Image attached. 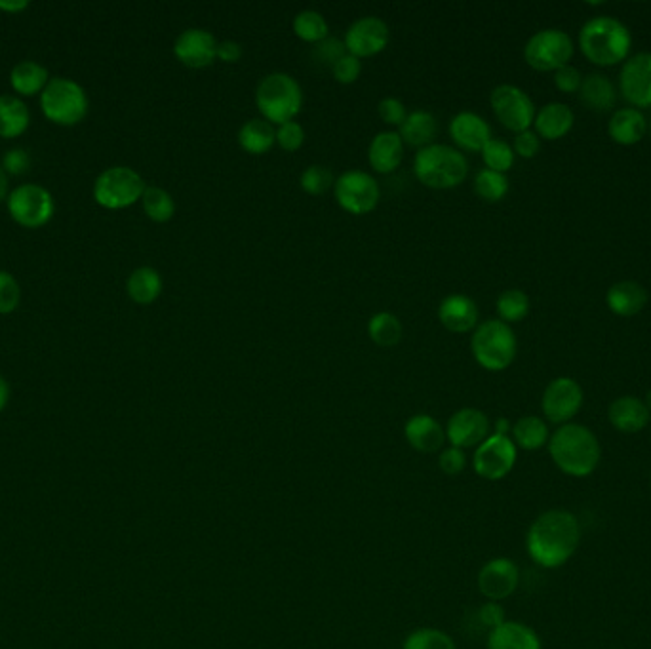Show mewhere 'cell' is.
Here are the masks:
<instances>
[{
	"label": "cell",
	"mask_w": 651,
	"mask_h": 649,
	"mask_svg": "<svg viewBox=\"0 0 651 649\" xmlns=\"http://www.w3.org/2000/svg\"><path fill=\"white\" fill-rule=\"evenodd\" d=\"M579 541L581 528L575 514L564 509H553L535 518L528 530L526 549L537 566L554 570L572 558Z\"/></svg>",
	"instance_id": "6da1fadb"
},
{
	"label": "cell",
	"mask_w": 651,
	"mask_h": 649,
	"mask_svg": "<svg viewBox=\"0 0 651 649\" xmlns=\"http://www.w3.org/2000/svg\"><path fill=\"white\" fill-rule=\"evenodd\" d=\"M549 453L554 465L564 474L585 478L596 471L602 448L591 429L577 423H566L551 434Z\"/></svg>",
	"instance_id": "7a4b0ae2"
},
{
	"label": "cell",
	"mask_w": 651,
	"mask_h": 649,
	"mask_svg": "<svg viewBox=\"0 0 651 649\" xmlns=\"http://www.w3.org/2000/svg\"><path fill=\"white\" fill-rule=\"evenodd\" d=\"M631 46L629 27L612 16L592 18L579 31L581 54L598 67H613L627 61Z\"/></svg>",
	"instance_id": "3957f363"
},
{
	"label": "cell",
	"mask_w": 651,
	"mask_h": 649,
	"mask_svg": "<svg viewBox=\"0 0 651 649\" xmlns=\"http://www.w3.org/2000/svg\"><path fill=\"white\" fill-rule=\"evenodd\" d=\"M414 174L421 185L446 191L459 187L467 179L469 162L459 149L444 143H433L415 153Z\"/></svg>",
	"instance_id": "277c9868"
},
{
	"label": "cell",
	"mask_w": 651,
	"mask_h": 649,
	"mask_svg": "<svg viewBox=\"0 0 651 649\" xmlns=\"http://www.w3.org/2000/svg\"><path fill=\"white\" fill-rule=\"evenodd\" d=\"M256 105L271 124H286L299 115L303 107V90L288 73H271L259 80L256 88Z\"/></svg>",
	"instance_id": "5b68a950"
},
{
	"label": "cell",
	"mask_w": 651,
	"mask_h": 649,
	"mask_svg": "<svg viewBox=\"0 0 651 649\" xmlns=\"http://www.w3.org/2000/svg\"><path fill=\"white\" fill-rule=\"evenodd\" d=\"M518 341L513 328L499 318H490L476 326L471 337V353L486 372H503L516 358Z\"/></svg>",
	"instance_id": "8992f818"
},
{
	"label": "cell",
	"mask_w": 651,
	"mask_h": 649,
	"mask_svg": "<svg viewBox=\"0 0 651 649\" xmlns=\"http://www.w3.org/2000/svg\"><path fill=\"white\" fill-rule=\"evenodd\" d=\"M42 113L61 126H73L86 117L88 98L75 80L52 79L40 96Z\"/></svg>",
	"instance_id": "52a82bcc"
},
{
	"label": "cell",
	"mask_w": 651,
	"mask_h": 649,
	"mask_svg": "<svg viewBox=\"0 0 651 649\" xmlns=\"http://www.w3.org/2000/svg\"><path fill=\"white\" fill-rule=\"evenodd\" d=\"M573 54L575 44L572 37L562 29H541L524 46L526 63L539 73H556L570 65Z\"/></svg>",
	"instance_id": "ba28073f"
},
{
	"label": "cell",
	"mask_w": 651,
	"mask_h": 649,
	"mask_svg": "<svg viewBox=\"0 0 651 649\" xmlns=\"http://www.w3.org/2000/svg\"><path fill=\"white\" fill-rule=\"evenodd\" d=\"M145 189V181L136 170L128 166H113L96 179L94 198L103 208L122 210L136 204Z\"/></svg>",
	"instance_id": "9c48e42d"
},
{
	"label": "cell",
	"mask_w": 651,
	"mask_h": 649,
	"mask_svg": "<svg viewBox=\"0 0 651 649\" xmlns=\"http://www.w3.org/2000/svg\"><path fill=\"white\" fill-rule=\"evenodd\" d=\"M336 202L347 214L366 216L374 212L381 198V189L375 177L362 170H347L334 183Z\"/></svg>",
	"instance_id": "30bf717a"
},
{
	"label": "cell",
	"mask_w": 651,
	"mask_h": 649,
	"mask_svg": "<svg viewBox=\"0 0 651 649\" xmlns=\"http://www.w3.org/2000/svg\"><path fill=\"white\" fill-rule=\"evenodd\" d=\"M490 105L495 118L514 134L532 130L535 105L532 98L514 84H499L492 90Z\"/></svg>",
	"instance_id": "8fae6325"
},
{
	"label": "cell",
	"mask_w": 651,
	"mask_h": 649,
	"mask_svg": "<svg viewBox=\"0 0 651 649\" xmlns=\"http://www.w3.org/2000/svg\"><path fill=\"white\" fill-rule=\"evenodd\" d=\"M8 210L20 225L27 229H39L54 216V198L50 191L40 185H20L8 197Z\"/></svg>",
	"instance_id": "7c38bea8"
},
{
	"label": "cell",
	"mask_w": 651,
	"mask_h": 649,
	"mask_svg": "<svg viewBox=\"0 0 651 649\" xmlns=\"http://www.w3.org/2000/svg\"><path fill=\"white\" fill-rule=\"evenodd\" d=\"M518 450L511 436L490 434L474 452L473 469L480 478L497 482L513 471Z\"/></svg>",
	"instance_id": "4fadbf2b"
},
{
	"label": "cell",
	"mask_w": 651,
	"mask_h": 649,
	"mask_svg": "<svg viewBox=\"0 0 651 649\" xmlns=\"http://www.w3.org/2000/svg\"><path fill=\"white\" fill-rule=\"evenodd\" d=\"M585 394L572 377H556L541 396L543 415L556 425H566L579 413Z\"/></svg>",
	"instance_id": "5bb4252c"
},
{
	"label": "cell",
	"mask_w": 651,
	"mask_h": 649,
	"mask_svg": "<svg viewBox=\"0 0 651 649\" xmlns=\"http://www.w3.org/2000/svg\"><path fill=\"white\" fill-rule=\"evenodd\" d=\"M619 92L638 111L651 107V52H640L623 63Z\"/></svg>",
	"instance_id": "9a60e30c"
},
{
	"label": "cell",
	"mask_w": 651,
	"mask_h": 649,
	"mask_svg": "<svg viewBox=\"0 0 651 649\" xmlns=\"http://www.w3.org/2000/svg\"><path fill=\"white\" fill-rule=\"evenodd\" d=\"M389 39L391 33L385 21L375 16H364L347 29L343 44L355 58H372L387 48Z\"/></svg>",
	"instance_id": "2e32d148"
},
{
	"label": "cell",
	"mask_w": 651,
	"mask_h": 649,
	"mask_svg": "<svg viewBox=\"0 0 651 649\" xmlns=\"http://www.w3.org/2000/svg\"><path fill=\"white\" fill-rule=\"evenodd\" d=\"M492 431L488 415L476 408H461L450 417L446 427V440L459 450L478 448Z\"/></svg>",
	"instance_id": "e0dca14e"
},
{
	"label": "cell",
	"mask_w": 651,
	"mask_h": 649,
	"mask_svg": "<svg viewBox=\"0 0 651 649\" xmlns=\"http://www.w3.org/2000/svg\"><path fill=\"white\" fill-rule=\"evenodd\" d=\"M520 583V571L511 558H494L478 571V590L490 602H501L514 594Z\"/></svg>",
	"instance_id": "ac0fdd59"
},
{
	"label": "cell",
	"mask_w": 651,
	"mask_h": 649,
	"mask_svg": "<svg viewBox=\"0 0 651 649\" xmlns=\"http://www.w3.org/2000/svg\"><path fill=\"white\" fill-rule=\"evenodd\" d=\"M216 37L200 27L185 29L174 44L176 58L189 69L210 67L217 59Z\"/></svg>",
	"instance_id": "d6986e66"
},
{
	"label": "cell",
	"mask_w": 651,
	"mask_h": 649,
	"mask_svg": "<svg viewBox=\"0 0 651 649\" xmlns=\"http://www.w3.org/2000/svg\"><path fill=\"white\" fill-rule=\"evenodd\" d=\"M450 138L455 149L467 153H480L492 139L490 124L473 111H461L450 122Z\"/></svg>",
	"instance_id": "ffe728a7"
},
{
	"label": "cell",
	"mask_w": 651,
	"mask_h": 649,
	"mask_svg": "<svg viewBox=\"0 0 651 649\" xmlns=\"http://www.w3.org/2000/svg\"><path fill=\"white\" fill-rule=\"evenodd\" d=\"M478 305L473 297L452 294L444 297L438 307L440 324L452 334H469L478 326Z\"/></svg>",
	"instance_id": "44dd1931"
},
{
	"label": "cell",
	"mask_w": 651,
	"mask_h": 649,
	"mask_svg": "<svg viewBox=\"0 0 651 649\" xmlns=\"http://www.w3.org/2000/svg\"><path fill=\"white\" fill-rule=\"evenodd\" d=\"M404 436L415 452L436 453L444 450L446 429L434 419L433 415L417 413L406 421Z\"/></svg>",
	"instance_id": "7402d4cb"
},
{
	"label": "cell",
	"mask_w": 651,
	"mask_h": 649,
	"mask_svg": "<svg viewBox=\"0 0 651 649\" xmlns=\"http://www.w3.org/2000/svg\"><path fill=\"white\" fill-rule=\"evenodd\" d=\"M608 419L615 431L623 434H636L644 431L651 421V413L644 400L636 396H619L613 400L608 410Z\"/></svg>",
	"instance_id": "603a6c76"
},
{
	"label": "cell",
	"mask_w": 651,
	"mask_h": 649,
	"mask_svg": "<svg viewBox=\"0 0 651 649\" xmlns=\"http://www.w3.org/2000/svg\"><path fill=\"white\" fill-rule=\"evenodd\" d=\"M573 122H575V115L566 103L551 101L535 113L533 132L541 139L556 141V139L566 138L572 132Z\"/></svg>",
	"instance_id": "cb8c5ba5"
},
{
	"label": "cell",
	"mask_w": 651,
	"mask_h": 649,
	"mask_svg": "<svg viewBox=\"0 0 651 649\" xmlns=\"http://www.w3.org/2000/svg\"><path fill=\"white\" fill-rule=\"evenodd\" d=\"M608 134L617 145L632 147L648 134V118L634 107L617 109L608 122Z\"/></svg>",
	"instance_id": "d4e9b609"
},
{
	"label": "cell",
	"mask_w": 651,
	"mask_h": 649,
	"mask_svg": "<svg viewBox=\"0 0 651 649\" xmlns=\"http://www.w3.org/2000/svg\"><path fill=\"white\" fill-rule=\"evenodd\" d=\"M404 158V141L398 132H379L368 147V162L377 174H391Z\"/></svg>",
	"instance_id": "484cf974"
},
{
	"label": "cell",
	"mask_w": 651,
	"mask_h": 649,
	"mask_svg": "<svg viewBox=\"0 0 651 649\" xmlns=\"http://www.w3.org/2000/svg\"><path fill=\"white\" fill-rule=\"evenodd\" d=\"M606 303L613 315L631 318V316H636L644 311V307L648 303V292L642 284H638L634 280H623V282L613 284L612 288L608 290Z\"/></svg>",
	"instance_id": "4316f807"
},
{
	"label": "cell",
	"mask_w": 651,
	"mask_h": 649,
	"mask_svg": "<svg viewBox=\"0 0 651 649\" xmlns=\"http://www.w3.org/2000/svg\"><path fill=\"white\" fill-rule=\"evenodd\" d=\"M488 649H541L537 632L516 621H505L488 634Z\"/></svg>",
	"instance_id": "83f0119b"
},
{
	"label": "cell",
	"mask_w": 651,
	"mask_h": 649,
	"mask_svg": "<svg viewBox=\"0 0 651 649\" xmlns=\"http://www.w3.org/2000/svg\"><path fill=\"white\" fill-rule=\"evenodd\" d=\"M277 143V130L265 118H250L238 130V145L250 155H265Z\"/></svg>",
	"instance_id": "f1b7e54d"
},
{
	"label": "cell",
	"mask_w": 651,
	"mask_h": 649,
	"mask_svg": "<svg viewBox=\"0 0 651 649\" xmlns=\"http://www.w3.org/2000/svg\"><path fill=\"white\" fill-rule=\"evenodd\" d=\"M398 134L406 145L415 149H425L433 145L434 139L438 136V120L433 113L419 109L414 113H408Z\"/></svg>",
	"instance_id": "f546056e"
},
{
	"label": "cell",
	"mask_w": 651,
	"mask_h": 649,
	"mask_svg": "<svg viewBox=\"0 0 651 649\" xmlns=\"http://www.w3.org/2000/svg\"><path fill=\"white\" fill-rule=\"evenodd\" d=\"M579 98L587 109L604 113V111H610L615 105L617 90H615L612 80L608 79L606 75L591 73V75L583 77L581 88H579Z\"/></svg>",
	"instance_id": "4dcf8cb0"
},
{
	"label": "cell",
	"mask_w": 651,
	"mask_h": 649,
	"mask_svg": "<svg viewBox=\"0 0 651 649\" xmlns=\"http://www.w3.org/2000/svg\"><path fill=\"white\" fill-rule=\"evenodd\" d=\"M513 442L526 450V452H537L543 446L549 444L551 433L547 427V421L537 415H524L513 425Z\"/></svg>",
	"instance_id": "1f68e13d"
},
{
	"label": "cell",
	"mask_w": 651,
	"mask_h": 649,
	"mask_svg": "<svg viewBox=\"0 0 651 649\" xmlns=\"http://www.w3.org/2000/svg\"><path fill=\"white\" fill-rule=\"evenodd\" d=\"M128 295L138 305H151L162 292V276L153 267H139L126 284Z\"/></svg>",
	"instance_id": "d6a6232c"
},
{
	"label": "cell",
	"mask_w": 651,
	"mask_h": 649,
	"mask_svg": "<svg viewBox=\"0 0 651 649\" xmlns=\"http://www.w3.org/2000/svg\"><path fill=\"white\" fill-rule=\"evenodd\" d=\"M29 109L21 99L0 96V138H18L29 128Z\"/></svg>",
	"instance_id": "836d02e7"
},
{
	"label": "cell",
	"mask_w": 651,
	"mask_h": 649,
	"mask_svg": "<svg viewBox=\"0 0 651 649\" xmlns=\"http://www.w3.org/2000/svg\"><path fill=\"white\" fill-rule=\"evenodd\" d=\"M10 82L21 96H35L46 88L48 71L37 61H21L12 69Z\"/></svg>",
	"instance_id": "e575fe53"
},
{
	"label": "cell",
	"mask_w": 651,
	"mask_h": 649,
	"mask_svg": "<svg viewBox=\"0 0 651 649\" xmlns=\"http://www.w3.org/2000/svg\"><path fill=\"white\" fill-rule=\"evenodd\" d=\"M404 334L402 322L393 313H377L368 320V335L379 347H395Z\"/></svg>",
	"instance_id": "d590c367"
},
{
	"label": "cell",
	"mask_w": 651,
	"mask_h": 649,
	"mask_svg": "<svg viewBox=\"0 0 651 649\" xmlns=\"http://www.w3.org/2000/svg\"><path fill=\"white\" fill-rule=\"evenodd\" d=\"M495 309H497L499 320H503L505 324L511 326L514 322L524 320L530 313V297L526 292H522L518 288L505 290L503 294L497 297Z\"/></svg>",
	"instance_id": "8d00e7d4"
},
{
	"label": "cell",
	"mask_w": 651,
	"mask_h": 649,
	"mask_svg": "<svg viewBox=\"0 0 651 649\" xmlns=\"http://www.w3.org/2000/svg\"><path fill=\"white\" fill-rule=\"evenodd\" d=\"M143 210L155 223H166L176 214V202L172 195L160 187H147L143 193Z\"/></svg>",
	"instance_id": "74e56055"
},
{
	"label": "cell",
	"mask_w": 651,
	"mask_h": 649,
	"mask_svg": "<svg viewBox=\"0 0 651 649\" xmlns=\"http://www.w3.org/2000/svg\"><path fill=\"white\" fill-rule=\"evenodd\" d=\"M294 33L297 39L309 44H318L320 40L326 39L330 33V25L326 18L316 10H303L299 12L294 20Z\"/></svg>",
	"instance_id": "f35d334b"
},
{
	"label": "cell",
	"mask_w": 651,
	"mask_h": 649,
	"mask_svg": "<svg viewBox=\"0 0 651 649\" xmlns=\"http://www.w3.org/2000/svg\"><path fill=\"white\" fill-rule=\"evenodd\" d=\"M474 193L486 202H499L509 193V179L494 170H480L474 177Z\"/></svg>",
	"instance_id": "ab89813d"
},
{
	"label": "cell",
	"mask_w": 651,
	"mask_h": 649,
	"mask_svg": "<svg viewBox=\"0 0 651 649\" xmlns=\"http://www.w3.org/2000/svg\"><path fill=\"white\" fill-rule=\"evenodd\" d=\"M480 153H482V160H484L488 170H494L499 174H507L513 168L514 157H516L513 145H509L503 139H490Z\"/></svg>",
	"instance_id": "60d3db41"
},
{
	"label": "cell",
	"mask_w": 651,
	"mask_h": 649,
	"mask_svg": "<svg viewBox=\"0 0 651 649\" xmlns=\"http://www.w3.org/2000/svg\"><path fill=\"white\" fill-rule=\"evenodd\" d=\"M299 183H301V189L307 195L320 197V195L328 193L334 187L336 177H334L330 168H326L322 164H313V166H307L303 170V174L299 177Z\"/></svg>",
	"instance_id": "b9f144b4"
},
{
	"label": "cell",
	"mask_w": 651,
	"mask_h": 649,
	"mask_svg": "<svg viewBox=\"0 0 651 649\" xmlns=\"http://www.w3.org/2000/svg\"><path fill=\"white\" fill-rule=\"evenodd\" d=\"M402 649H457L452 636L438 629H417L404 640Z\"/></svg>",
	"instance_id": "7bdbcfd3"
},
{
	"label": "cell",
	"mask_w": 651,
	"mask_h": 649,
	"mask_svg": "<svg viewBox=\"0 0 651 649\" xmlns=\"http://www.w3.org/2000/svg\"><path fill=\"white\" fill-rule=\"evenodd\" d=\"M347 54L345 44L334 37H326L313 46V58L324 67H334L339 59Z\"/></svg>",
	"instance_id": "ee69618b"
},
{
	"label": "cell",
	"mask_w": 651,
	"mask_h": 649,
	"mask_svg": "<svg viewBox=\"0 0 651 649\" xmlns=\"http://www.w3.org/2000/svg\"><path fill=\"white\" fill-rule=\"evenodd\" d=\"M20 297V284L16 282V278L6 271H0V315L16 311L20 305Z\"/></svg>",
	"instance_id": "f6af8a7d"
},
{
	"label": "cell",
	"mask_w": 651,
	"mask_h": 649,
	"mask_svg": "<svg viewBox=\"0 0 651 649\" xmlns=\"http://www.w3.org/2000/svg\"><path fill=\"white\" fill-rule=\"evenodd\" d=\"M305 143V130L303 126L292 120L286 124H280L277 128V145L286 153H296Z\"/></svg>",
	"instance_id": "bcb514c9"
},
{
	"label": "cell",
	"mask_w": 651,
	"mask_h": 649,
	"mask_svg": "<svg viewBox=\"0 0 651 649\" xmlns=\"http://www.w3.org/2000/svg\"><path fill=\"white\" fill-rule=\"evenodd\" d=\"M377 113L379 118L387 124V126H402V122L408 117L406 105L396 98H383L377 105Z\"/></svg>",
	"instance_id": "7dc6e473"
},
{
	"label": "cell",
	"mask_w": 651,
	"mask_h": 649,
	"mask_svg": "<svg viewBox=\"0 0 651 649\" xmlns=\"http://www.w3.org/2000/svg\"><path fill=\"white\" fill-rule=\"evenodd\" d=\"M360 73H362L360 59L351 56L349 52L332 67V75L339 84H353L360 77Z\"/></svg>",
	"instance_id": "c3c4849f"
},
{
	"label": "cell",
	"mask_w": 651,
	"mask_h": 649,
	"mask_svg": "<svg viewBox=\"0 0 651 649\" xmlns=\"http://www.w3.org/2000/svg\"><path fill=\"white\" fill-rule=\"evenodd\" d=\"M438 465H440V471L448 476H455L459 472L465 471V465H467V457H465V452L459 450V448H444L440 452V457H438Z\"/></svg>",
	"instance_id": "681fc988"
},
{
	"label": "cell",
	"mask_w": 651,
	"mask_h": 649,
	"mask_svg": "<svg viewBox=\"0 0 651 649\" xmlns=\"http://www.w3.org/2000/svg\"><path fill=\"white\" fill-rule=\"evenodd\" d=\"M581 82H583V77H581L579 69L573 67V65H566V67H562V69H558L554 73V86L562 94H575V92H579Z\"/></svg>",
	"instance_id": "f907efd6"
},
{
	"label": "cell",
	"mask_w": 651,
	"mask_h": 649,
	"mask_svg": "<svg viewBox=\"0 0 651 649\" xmlns=\"http://www.w3.org/2000/svg\"><path fill=\"white\" fill-rule=\"evenodd\" d=\"M513 151L514 155H518V157H537V153L541 151V138L533 130L520 132L514 136Z\"/></svg>",
	"instance_id": "816d5d0a"
},
{
	"label": "cell",
	"mask_w": 651,
	"mask_h": 649,
	"mask_svg": "<svg viewBox=\"0 0 651 649\" xmlns=\"http://www.w3.org/2000/svg\"><path fill=\"white\" fill-rule=\"evenodd\" d=\"M478 619L480 623L488 630H494L505 623V610L501 608L499 602H486L480 610H478Z\"/></svg>",
	"instance_id": "f5cc1de1"
},
{
	"label": "cell",
	"mask_w": 651,
	"mask_h": 649,
	"mask_svg": "<svg viewBox=\"0 0 651 649\" xmlns=\"http://www.w3.org/2000/svg\"><path fill=\"white\" fill-rule=\"evenodd\" d=\"M29 162H31V160H29V155H27V151H23V149H10V151L4 155V158H2V166H4V170L10 172V174H14V176H20L23 172H27Z\"/></svg>",
	"instance_id": "db71d44e"
},
{
	"label": "cell",
	"mask_w": 651,
	"mask_h": 649,
	"mask_svg": "<svg viewBox=\"0 0 651 649\" xmlns=\"http://www.w3.org/2000/svg\"><path fill=\"white\" fill-rule=\"evenodd\" d=\"M242 56H244V50L237 40H221L217 44V59L223 63H238Z\"/></svg>",
	"instance_id": "11a10c76"
},
{
	"label": "cell",
	"mask_w": 651,
	"mask_h": 649,
	"mask_svg": "<svg viewBox=\"0 0 651 649\" xmlns=\"http://www.w3.org/2000/svg\"><path fill=\"white\" fill-rule=\"evenodd\" d=\"M513 431V425L509 423V419L505 417H499L494 423V434H503V436H509V433Z\"/></svg>",
	"instance_id": "9f6ffc18"
},
{
	"label": "cell",
	"mask_w": 651,
	"mask_h": 649,
	"mask_svg": "<svg viewBox=\"0 0 651 649\" xmlns=\"http://www.w3.org/2000/svg\"><path fill=\"white\" fill-rule=\"evenodd\" d=\"M29 2L25 0H18V2H4L0 0V10H8V12H20L23 8H27Z\"/></svg>",
	"instance_id": "6f0895ef"
},
{
	"label": "cell",
	"mask_w": 651,
	"mask_h": 649,
	"mask_svg": "<svg viewBox=\"0 0 651 649\" xmlns=\"http://www.w3.org/2000/svg\"><path fill=\"white\" fill-rule=\"evenodd\" d=\"M8 398H10V387H8L6 379L0 375V412L6 408Z\"/></svg>",
	"instance_id": "680465c9"
},
{
	"label": "cell",
	"mask_w": 651,
	"mask_h": 649,
	"mask_svg": "<svg viewBox=\"0 0 651 649\" xmlns=\"http://www.w3.org/2000/svg\"><path fill=\"white\" fill-rule=\"evenodd\" d=\"M6 193H8V179H6V174H4V170L0 168V200L6 197Z\"/></svg>",
	"instance_id": "91938a15"
},
{
	"label": "cell",
	"mask_w": 651,
	"mask_h": 649,
	"mask_svg": "<svg viewBox=\"0 0 651 649\" xmlns=\"http://www.w3.org/2000/svg\"><path fill=\"white\" fill-rule=\"evenodd\" d=\"M644 404L648 406V410H650L651 413V389L648 391V394H646V400H644Z\"/></svg>",
	"instance_id": "94428289"
},
{
	"label": "cell",
	"mask_w": 651,
	"mask_h": 649,
	"mask_svg": "<svg viewBox=\"0 0 651 649\" xmlns=\"http://www.w3.org/2000/svg\"><path fill=\"white\" fill-rule=\"evenodd\" d=\"M648 132H651V117L648 118Z\"/></svg>",
	"instance_id": "6125c7cd"
}]
</instances>
